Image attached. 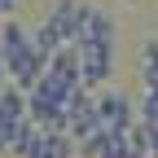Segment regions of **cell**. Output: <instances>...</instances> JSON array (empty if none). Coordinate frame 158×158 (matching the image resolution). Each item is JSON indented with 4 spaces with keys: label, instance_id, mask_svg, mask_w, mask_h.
<instances>
[{
    "label": "cell",
    "instance_id": "obj_1",
    "mask_svg": "<svg viewBox=\"0 0 158 158\" xmlns=\"http://www.w3.org/2000/svg\"><path fill=\"white\" fill-rule=\"evenodd\" d=\"M114 75V44H101V40H79V84L97 88Z\"/></svg>",
    "mask_w": 158,
    "mask_h": 158
},
{
    "label": "cell",
    "instance_id": "obj_2",
    "mask_svg": "<svg viewBox=\"0 0 158 158\" xmlns=\"http://www.w3.org/2000/svg\"><path fill=\"white\" fill-rule=\"evenodd\" d=\"M88 13H92L88 0H57L53 13H48V22L57 27V35H62L66 44H79V40H84V27H88Z\"/></svg>",
    "mask_w": 158,
    "mask_h": 158
},
{
    "label": "cell",
    "instance_id": "obj_3",
    "mask_svg": "<svg viewBox=\"0 0 158 158\" xmlns=\"http://www.w3.org/2000/svg\"><path fill=\"white\" fill-rule=\"evenodd\" d=\"M97 114H101V127H114V132H132L136 118H141L127 92H101L97 97Z\"/></svg>",
    "mask_w": 158,
    "mask_h": 158
},
{
    "label": "cell",
    "instance_id": "obj_4",
    "mask_svg": "<svg viewBox=\"0 0 158 158\" xmlns=\"http://www.w3.org/2000/svg\"><path fill=\"white\" fill-rule=\"evenodd\" d=\"M27 44H31V31H27V27H18V22H9V18H5V27H0V62L9 66V62H13V57L22 53Z\"/></svg>",
    "mask_w": 158,
    "mask_h": 158
},
{
    "label": "cell",
    "instance_id": "obj_5",
    "mask_svg": "<svg viewBox=\"0 0 158 158\" xmlns=\"http://www.w3.org/2000/svg\"><path fill=\"white\" fill-rule=\"evenodd\" d=\"M0 118H9V123H22V118H31V114H27V92L18 88V84H9L5 92H0Z\"/></svg>",
    "mask_w": 158,
    "mask_h": 158
},
{
    "label": "cell",
    "instance_id": "obj_6",
    "mask_svg": "<svg viewBox=\"0 0 158 158\" xmlns=\"http://www.w3.org/2000/svg\"><path fill=\"white\" fill-rule=\"evenodd\" d=\"M84 40H101V44H114V18H110L106 9H97V5H92L88 27H84Z\"/></svg>",
    "mask_w": 158,
    "mask_h": 158
},
{
    "label": "cell",
    "instance_id": "obj_7",
    "mask_svg": "<svg viewBox=\"0 0 158 158\" xmlns=\"http://www.w3.org/2000/svg\"><path fill=\"white\" fill-rule=\"evenodd\" d=\"M31 44H35V48L53 62V53H57V48H66V40L57 35V27H53V22H44V27H35V31H31Z\"/></svg>",
    "mask_w": 158,
    "mask_h": 158
},
{
    "label": "cell",
    "instance_id": "obj_8",
    "mask_svg": "<svg viewBox=\"0 0 158 158\" xmlns=\"http://www.w3.org/2000/svg\"><path fill=\"white\" fill-rule=\"evenodd\" d=\"M141 57H145V70H141L145 75V92H158V40H149Z\"/></svg>",
    "mask_w": 158,
    "mask_h": 158
},
{
    "label": "cell",
    "instance_id": "obj_9",
    "mask_svg": "<svg viewBox=\"0 0 158 158\" xmlns=\"http://www.w3.org/2000/svg\"><path fill=\"white\" fill-rule=\"evenodd\" d=\"M136 114H141V123L158 127V92H145V101L136 106Z\"/></svg>",
    "mask_w": 158,
    "mask_h": 158
},
{
    "label": "cell",
    "instance_id": "obj_10",
    "mask_svg": "<svg viewBox=\"0 0 158 158\" xmlns=\"http://www.w3.org/2000/svg\"><path fill=\"white\" fill-rule=\"evenodd\" d=\"M13 9H18V0H0V18H9Z\"/></svg>",
    "mask_w": 158,
    "mask_h": 158
},
{
    "label": "cell",
    "instance_id": "obj_11",
    "mask_svg": "<svg viewBox=\"0 0 158 158\" xmlns=\"http://www.w3.org/2000/svg\"><path fill=\"white\" fill-rule=\"evenodd\" d=\"M5 79H9V70H5V62H0V92H5L9 84H5Z\"/></svg>",
    "mask_w": 158,
    "mask_h": 158
},
{
    "label": "cell",
    "instance_id": "obj_12",
    "mask_svg": "<svg viewBox=\"0 0 158 158\" xmlns=\"http://www.w3.org/2000/svg\"><path fill=\"white\" fill-rule=\"evenodd\" d=\"M132 5H136V0H132Z\"/></svg>",
    "mask_w": 158,
    "mask_h": 158
}]
</instances>
